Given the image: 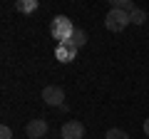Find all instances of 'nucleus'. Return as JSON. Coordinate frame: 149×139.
Masks as SVG:
<instances>
[{
  "label": "nucleus",
  "instance_id": "nucleus-12",
  "mask_svg": "<svg viewBox=\"0 0 149 139\" xmlns=\"http://www.w3.org/2000/svg\"><path fill=\"white\" fill-rule=\"evenodd\" d=\"M0 139H13V132H10V127H0Z\"/></svg>",
  "mask_w": 149,
  "mask_h": 139
},
{
  "label": "nucleus",
  "instance_id": "nucleus-2",
  "mask_svg": "<svg viewBox=\"0 0 149 139\" xmlns=\"http://www.w3.org/2000/svg\"><path fill=\"white\" fill-rule=\"evenodd\" d=\"M129 13H124V10H117V8H112L109 13H107V17H104V25H107V30H112V32H122L124 27L129 25Z\"/></svg>",
  "mask_w": 149,
  "mask_h": 139
},
{
  "label": "nucleus",
  "instance_id": "nucleus-1",
  "mask_svg": "<svg viewBox=\"0 0 149 139\" xmlns=\"http://www.w3.org/2000/svg\"><path fill=\"white\" fill-rule=\"evenodd\" d=\"M50 32H52L55 40L67 42V40L72 38V32H74V25H72V20H70L67 15H55V20L50 22Z\"/></svg>",
  "mask_w": 149,
  "mask_h": 139
},
{
  "label": "nucleus",
  "instance_id": "nucleus-3",
  "mask_svg": "<svg viewBox=\"0 0 149 139\" xmlns=\"http://www.w3.org/2000/svg\"><path fill=\"white\" fill-rule=\"evenodd\" d=\"M85 137V124L77 119H70L62 124V139H82Z\"/></svg>",
  "mask_w": 149,
  "mask_h": 139
},
{
  "label": "nucleus",
  "instance_id": "nucleus-5",
  "mask_svg": "<svg viewBox=\"0 0 149 139\" xmlns=\"http://www.w3.org/2000/svg\"><path fill=\"white\" fill-rule=\"evenodd\" d=\"M25 132H27V139H40V137L47 134V122L45 119H30Z\"/></svg>",
  "mask_w": 149,
  "mask_h": 139
},
{
  "label": "nucleus",
  "instance_id": "nucleus-10",
  "mask_svg": "<svg viewBox=\"0 0 149 139\" xmlns=\"http://www.w3.org/2000/svg\"><path fill=\"white\" fill-rule=\"evenodd\" d=\"M129 20H132L134 25H142V22L147 20V13H144L142 8H134V10H132V15H129Z\"/></svg>",
  "mask_w": 149,
  "mask_h": 139
},
{
  "label": "nucleus",
  "instance_id": "nucleus-8",
  "mask_svg": "<svg viewBox=\"0 0 149 139\" xmlns=\"http://www.w3.org/2000/svg\"><path fill=\"white\" fill-rule=\"evenodd\" d=\"M70 42H72L77 50H80L82 45L87 42V32H85V30H80V27H74V32H72V38H70Z\"/></svg>",
  "mask_w": 149,
  "mask_h": 139
},
{
  "label": "nucleus",
  "instance_id": "nucleus-7",
  "mask_svg": "<svg viewBox=\"0 0 149 139\" xmlns=\"http://www.w3.org/2000/svg\"><path fill=\"white\" fill-rule=\"evenodd\" d=\"M15 10L17 13H35L37 10V0H17Z\"/></svg>",
  "mask_w": 149,
  "mask_h": 139
},
{
  "label": "nucleus",
  "instance_id": "nucleus-9",
  "mask_svg": "<svg viewBox=\"0 0 149 139\" xmlns=\"http://www.w3.org/2000/svg\"><path fill=\"white\" fill-rule=\"evenodd\" d=\"M112 8L124 10V13H129V15H132V10H134L137 5H134V3H129V0H112Z\"/></svg>",
  "mask_w": 149,
  "mask_h": 139
},
{
  "label": "nucleus",
  "instance_id": "nucleus-4",
  "mask_svg": "<svg viewBox=\"0 0 149 139\" xmlns=\"http://www.w3.org/2000/svg\"><path fill=\"white\" fill-rule=\"evenodd\" d=\"M42 99L47 102V104H52V107H62V102H65L62 87H55V85L45 87V90H42Z\"/></svg>",
  "mask_w": 149,
  "mask_h": 139
},
{
  "label": "nucleus",
  "instance_id": "nucleus-13",
  "mask_svg": "<svg viewBox=\"0 0 149 139\" xmlns=\"http://www.w3.org/2000/svg\"><path fill=\"white\" fill-rule=\"evenodd\" d=\"M144 134L149 137V119H144Z\"/></svg>",
  "mask_w": 149,
  "mask_h": 139
},
{
  "label": "nucleus",
  "instance_id": "nucleus-6",
  "mask_svg": "<svg viewBox=\"0 0 149 139\" xmlns=\"http://www.w3.org/2000/svg\"><path fill=\"white\" fill-rule=\"evenodd\" d=\"M55 57L60 60V62H72L74 57H77V47H74L72 42H60L57 45V50H55Z\"/></svg>",
  "mask_w": 149,
  "mask_h": 139
},
{
  "label": "nucleus",
  "instance_id": "nucleus-11",
  "mask_svg": "<svg viewBox=\"0 0 149 139\" xmlns=\"http://www.w3.org/2000/svg\"><path fill=\"white\" fill-rule=\"evenodd\" d=\"M104 139H129V137H127V132H122V129H109Z\"/></svg>",
  "mask_w": 149,
  "mask_h": 139
}]
</instances>
